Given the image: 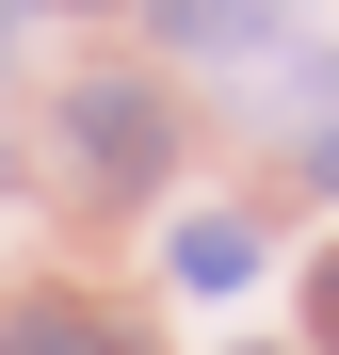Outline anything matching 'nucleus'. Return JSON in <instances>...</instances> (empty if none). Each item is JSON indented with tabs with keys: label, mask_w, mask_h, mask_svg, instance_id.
Masks as SVG:
<instances>
[{
	"label": "nucleus",
	"mask_w": 339,
	"mask_h": 355,
	"mask_svg": "<svg viewBox=\"0 0 339 355\" xmlns=\"http://www.w3.org/2000/svg\"><path fill=\"white\" fill-rule=\"evenodd\" d=\"M0 355H130V323H113V307H81V291H33V307L0 323Z\"/></svg>",
	"instance_id": "nucleus-2"
},
{
	"label": "nucleus",
	"mask_w": 339,
	"mask_h": 355,
	"mask_svg": "<svg viewBox=\"0 0 339 355\" xmlns=\"http://www.w3.org/2000/svg\"><path fill=\"white\" fill-rule=\"evenodd\" d=\"M162 49H275V0H146Z\"/></svg>",
	"instance_id": "nucleus-3"
},
{
	"label": "nucleus",
	"mask_w": 339,
	"mask_h": 355,
	"mask_svg": "<svg viewBox=\"0 0 339 355\" xmlns=\"http://www.w3.org/2000/svg\"><path fill=\"white\" fill-rule=\"evenodd\" d=\"M65 130H81V178H97V194H162V162H178V113H162L146 81H81Z\"/></svg>",
	"instance_id": "nucleus-1"
},
{
	"label": "nucleus",
	"mask_w": 339,
	"mask_h": 355,
	"mask_svg": "<svg viewBox=\"0 0 339 355\" xmlns=\"http://www.w3.org/2000/svg\"><path fill=\"white\" fill-rule=\"evenodd\" d=\"M307 307H323V355H339V259H323V291H307Z\"/></svg>",
	"instance_id": "nucleus-5"
},
{
	"label": "nucleus",
	"mask_w": 339,
	"mask_h": 355,
	"mask_svg": "<svg viewBox=\"0 0 339 355\" xmlns=\"http://www.w3.org/2000/svg\"><path fill=\"white\" fill-rule=\"evenodd\" d=\"M162 275H178V291H243V275H259V226H243V210H194Z\"/></svg>",
	"instance_id": "nucleus-4"
}]
</instances>
